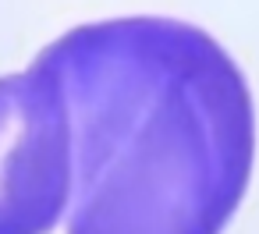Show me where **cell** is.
<instances>
[{
	"label": "cell",
	"instance_id": "1",
	"mask_svg": "<svg viewBox=\"0 0 259 234\" xmlns=\"http://www.w3.org/2000/svg\"><path fill=\"white\" fill-rule=\"evenodd\" d=\"M71 121L68 234H220L255 156L231 54L174 18L71 29L39 54Z\"/></svg>",
	"mask_w": 259,
	"mask_h": 234
},
{
	"label": "cell",
	"instance_id": "2",
	"mask_svg": "<svg viewBox=\"0 0 259 234\" xmlns=\"http://www.w3.org/2000/svg\"><path fill=\"white\" fill-rule=\"evenodd\" d=\"M71 202V121L54 68L0 78V234H50Z\"/></svg>",
	"mask_w": 259,
	"mask_h": 234
}]
</instances>
